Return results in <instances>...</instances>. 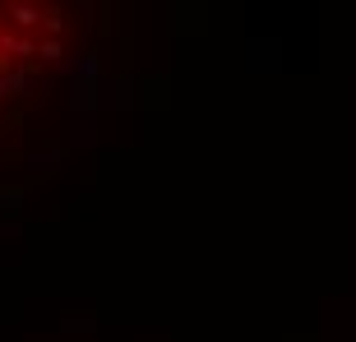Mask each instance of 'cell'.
Wrapping results in <instances>:
<instances>
[{
	"instance_id": "3",
	"label": "cell",
	"mask_w": 356,
	"mask_h": 342,
	"mask_svg": "<svg viewBox=\"0 0 356 342\" xmlns=\"http://www.w3.org/2000/svg\"><path fill=\"white\" fill-rule=\"evenodd\" d=\"M24 83H28V70H5V74H0V102H5V97H14Z\"/></svg>"
},
{
	"instance_id": "1",
	"label": "cell",
	"mask_w": 356,
	"mask_h": 342,
	"mask_svg": "<svg viewBox=\"0 0 356 342\" xmlns=\"http://www.w3.org/2000/svg\"><path fill=\"white\" fill-rule=\"evenodd\" d=\"M24 56H38V42L24 38V33H0V65H14Z\"/></svg>"
},
{
	"instance_id": "5",
	"label": "cell",
	"mask_w": 356,
	"mask_h": 342,
	"mask_svg": "<svg viewBox=\"0 0 356 342\" xmlns=\"http://www.w3.org/2000/svg\"><path fill=\"white\" fill-rule=\"evenodd\" d=\"M42 24H47V33H60V28H65V19H60V10H47V19H42Z\"/></svg>"
},
{
	"instance_id": "4",
	"label": "cell",
	"mask_w": 356,
	"mask_h": 342,
	"mask_svg": "<svg viewBox=\"0 0 356 342\" xmlns=\"http://www.w3.org/2000/svg\"><path fill=\"white\" fill-rule=\"evenodd\" d=\"M38 56H42V60H60V42H56V38H47V42L38 47Z\"/></svg>"
},
{
	"instance_id": "6",
	"label": "cell",
	"mask_w": 356,
	"mask_h": 342,
	"mask_svg": "<svg viewBox=\"0 0 356 342\" xmlns=\"http://www.w3.org/2000/svg\"><path fill=\"white\" fill-rule=\"evenodd\" d=\"M0 33H5V10H0Z\"/></svg>"
},
{
	"instance_id": "2",
	"label": "cell",
	"mask_w": 356,
	"mask_h": 342,
	"mask_svg": "<svg viewBox=\"0 0 356 342\" xmlns=\"http://www.w3.org/2000/svg\"><path fill=\"white\" fill-rule=\"evenodd\" d=\"M5 19H10L19 33H28V28H38L42 19H47V10H38V5H5Z\"/></svg>"
}]
</instances>
